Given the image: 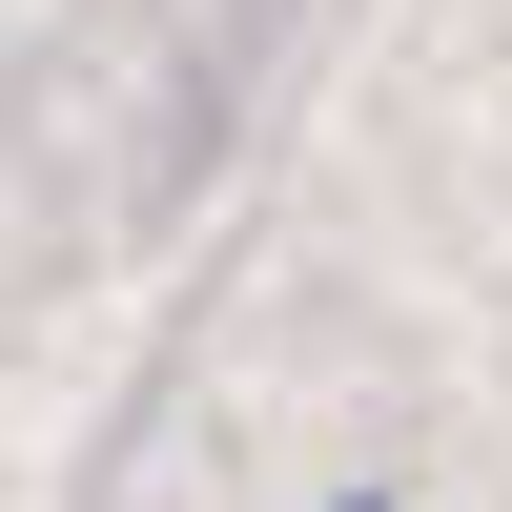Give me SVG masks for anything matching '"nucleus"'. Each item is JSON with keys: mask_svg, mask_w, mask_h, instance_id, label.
<instances>
[{"mask_svg": "<svg viewBox=\"0 0 512 512\" xmlns=\"http://www.w3.org/2000/svg\"><path fill=\"white\" fill-rule=\"evenodd\" d=\"M328 512H390V492H328Z\"/></svg>", "mask_w": 512, "mask_h": 512, "instance_id": "f257e3e1", "label": "nucleus"}]
</instances>
